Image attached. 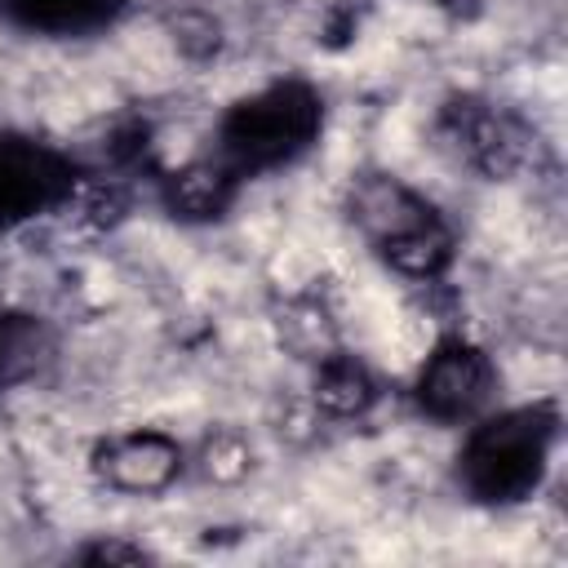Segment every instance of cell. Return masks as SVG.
Masks as SVG:
<instances>
[{"instance_id":"6da1fadb","label":"cell","mask_w":568,"mask_h":568,"mask_svg":"<svg viewBox=\"0 0 568 568\" xmlns=\"http://www.w3.org/2000/svg\"><path fill=\"white\" fill-rule=\"evenodd\" d=\"M324 133V98L306 80H275L226 106L213 133V160L244 186L306 155Z\"/></svg>"},{"instance_id":"7a4b0ae2","label":"cell","mask_w":568,"mask_h":568,"mask_svg":"<svg viewBox=\"0 0 568 568\" xmlns=\"http://www.w3.org/2000/svg\"><path fill=\"white\" fill-rule=\"evenodd\" d=\"M559 417L550 404H519L470 426L457 453V484L484 506H515L546 479Z\"/></svg>"},{"instance_id":"3957f363","label":"cell","mask_w":568,"mask_h":568,"mask_svg":"<svg viewBox=\"0 0 568 568\" xmlns=\"http://www.w3.org/2000/svg\"><path fill=\"white\" fill-rule=\"evenodd\" d=\"M355 217L377 244V253L404 275L430 280L453 257V235L444 231L435 209L390 178H373L355 191Z\"/></svg>"},{"instance_id":"277c9868","label":"cell","mask_w":568,"mask_h":568,"mask_svg":"<svg viewBox=\"0 0 568 568\" xmlns=\"http://www.w3.org/2000/svg\"><path fill=\"white\" fill-rule=\"evenodd\" d=\"M80 169L53 142L4 133L0 138V231H13L31 217L53 213L71 200Z\"/></svg>"},{"instance_id":"5b68a950","label":"cell","mask_w":568,"mask_h":568,"mask_svg":"<svg viewBox=\"0 0 568 568\" xmlns=\"http://www.w3.org/2000/svg\"><path fill=\"white\" fill-rule=\"evenodd\" d=\"M493 382H497L493 364H488V355L479 346H470L466 337H444L426 355L413 390H417V404H422L426 417H435V422H470L488 404Z\"/></svg>"},{"instance_id":"8992f818","label":"cell","mask_w":568,"mask_h":568,"mask_svg":"<svg viewBox=\"0 0 568 568\" xmlns=\"http://www.w3.org/2000/svg\"><path fill=\"white\" fill-rule=\"evenodd\" d=\"M182 470V448L160 430H129L98 448V475L120 493H160Z\"/></svg>"},{"instance_id":"52a82bcc","label":"cell","mask_w":568,"mask_h":568,"mask_svg":"<svg viewBox=\"0 0 568 568\" xmlns=\"http://www.w3.org/2000/svg\"><path fill=\"white\" fill-rule=\"evenodd\" d=\"M444 129H448V138L457 142V151L475 164V169H484L488 178H501V173H510L515 164H519V129L497 111V106H488V102H457V106H448V120H444Z\"/></svg>"},{"instance_id":"ba28073f","label":"cell","mask_w":568,"mask_h":568,"mask_svg":"<svg viewBox=\"0 0 568 568\" xmlns=\"http://www.w3.org/2000/svg\"><path fill=\"white\" fill-rule=\"evenodd\" d=\"M120 13H124V0H0V22L27 36H49V40L93 36L111 27Z\"/></svg>"},{"instance_id":"9c48e42d","label":"cell","mask_w":568,"mask_h":568,"mask_svg":"<svg viewBox=\"0 0 568 568\" xmlns=\"http://www.w3.org/2000/svg\"><path fill=\"white\" fill-rule=\"evenodd\" d=\"M235 195H240V182L213 155H200L164 178V204L173 217H195V222L222 217Z\"/></svg>"},{"instance_id":"30bf717a","label":"cell","mask_w":568,"mask_h":568,"mask_svg":"<svg viewBox=\"0 0 568 568\" xmlns=\"http://www.w3.org/2000/svg\"><path fill=\"white\" fill-rule=\"evenodd\" d=\"M13 355H18V337H13V328L0 320V386L9 382V368H13Z\"/></svg>"}]
</instances>
